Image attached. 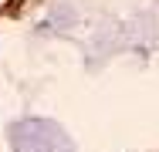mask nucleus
Returning <instances> with one entry per match:
<instances>
[{
    "mask_svg": "<svg viewBox=\"0 0 159 152\" xmlns=\"http://www.w3.org/2000/svg\"><path fill=\"white\" fill-rule=\"evenodd\" d=\"M3 7H10V0H0V10H3Z\"/></svg>",
    "mask_w": 159,
    "mask_h": 152,
    "instance_id": "1",
    "label": "nucleus"
}]
</instances>
